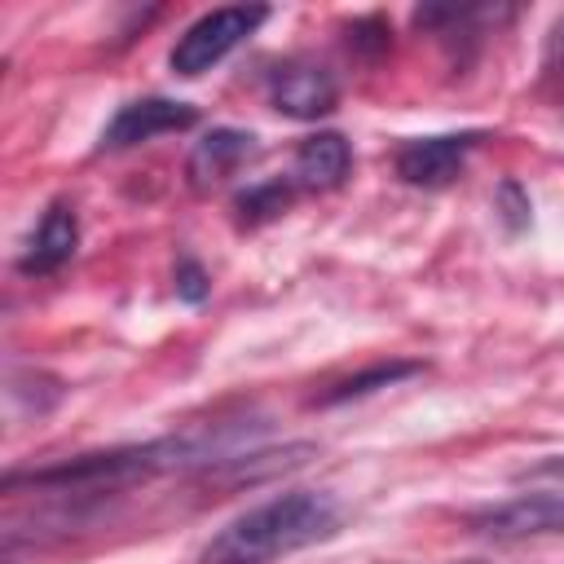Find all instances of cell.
I'll list each match as a JSON object with an SVG mask.
<instances>
[{
  "label": "cell",
  "instance_id": "2",
  "mask_svg": "<svg viewBox=\"0 0 564 564\" xmlns=\"http://www.w3.org/2000/svg\"><path fill=\"white\" fill-rule=\"evenodd\" d=\"M264 18H269L264 4H225V9H212V13L194 18L181 31V40L172 44V53H167L172 75L198 79L203 70H212L216 62H225L247 35H256L264 26Z\"/></svg>",
  "mask_w": 564,
  "mask_h": 564
},
{
  "label": "cell",
  "instance_id": "15",
  "mask_svg": "<svg viewBox=\"0 0 564 564\" xmlns=\"http://www.w3.org/2000/svg\"><path fill=\"white\" fill-rule=\"evenodd\" d=\"M551 44H555V53H560V57H564V18H560V22H555V31H551Z\"/></svg>",
  "mask_w": 564,
  "mask_h": 564
},
{
  "label": "cell",
  "instance_id": "7",
  "mask_svg": "<svg viewBox=\"0 0 564 564\" xmlns=\"http://www.w3.org/2000/svg\"><path fill=\"white\" fill-rule=\"evenodd\" d=\"M260 154V141L256 132H242V128H212L203 141H194L189 150V163H185V176L198 194L225 185L229 176H238L251 159Z\"/></svg>",
  "mask_w": 564,
  "mask_h": 564
},
{
  "label": "cell",
  "instance_id": "4",
  "mask_svg": "<svg viewBox=\"0 0 564 564\" xmlns=\"http://www.w3.org/2000/svg\"><path fill=\"white\" fill-rule=\"evenodd\" d=\"M264 93H269V106L286 119H322L339 101V79L313 57H282L264 75Z\"/></svg>",
  "mask_w": 564,
  "mask_h": 564
},
{
  "label": "cell",
  "instance_id": "11",
  "mask_svg": "<svg viewBox=\"0 0 564 564\" xmlns=\"http://www.w3.org/2000/svg\"><path fill=\"white\" fill-rule=\"evenodd\" d=\"M295 198V181L291 176H269V181H256L247 185L242 194H234V212H238V225H264L273 216H282Z\"/></svg>",
  "mask_w": 564,
  "mask_h": 564
},
{
  "label": "cell",
  "instance_id": "12",
  "mask_svg": "<svg viewBox=\"0 0 564 564\" xmlns=\"http://www.w3.org/2000/svg\"><path fill=\"white\" fill-rule=\"evenodd\" d=\"M348 44L352 48H361V53H370V57H379L388 44H392V31H388V22L383 18H357L352 26H348Z\"/></svg>",
  "mask_w": 564,
  "mask_h": 564
},
{
  "label": "cell",
  "instance_id": "10",
  "mask_svg": "<svg viewBox=\"0 0 564 564\" xmlns=\"http://www.w3.org/2000/svg\"><path fill=\"white\" fill-rule=\"evenodd\" d=\"M419 370H423V361H375L370 370L348 375V379L330 383L326 392H317V397H313V405H339V401H352V397H366V392L392 388V383H401V379H410V375H419Z\"/></svg>",
  "mask_w": 564,
  "mask_h": 564
},
{
  "label": "cell",
  "instance_id": "8",
  "mask_svg": "<svg viewBox=\"0 0 564 564\" xmlns=\"http://www.w3.org/2000/svg\"><path fill=\"white\" fill-rule=\"evenodd\" d=\"M79 251V220L70 212V203H48L35 234L26 238L22 256H18V273L26 278H48L62 264H70V256Z\"/></svg>",
  "mask_w": 564,
  "mask_h": 564
},
{
  "label": "cell",
  "instance_id": "3",
  "mask_svg": "<svg viewBox=\"0 0 564 564\" xmlns=\"http://www.w3.org/2000/svg\"><path fill=\"white\" fill-rule=\"evenodd\" d=\"M467 529L494 542H524V538H555L564 533V485L516 494L498 507L471 511Z\"/></svg>",
  "mask_w": 564,
  "mask_h": 564
},
{
  "label": "cell",
  "instance_id": "6",
  "mask_svg": "<svg viewBox=\"0 0 564 564\" xmlns=\"http://www.w3.org/2000/svg\"><path fill=\"white\" fill-rule=\"evenodd\" d=\"M485 132H436V137H414V141H405L401 150H397V176L405 181V185H414V189H441V185H449L458 172H463V163H467V154L476 150V141H480Z\"/></svg>",
  "mask_w": 564,
  "mask_h": 564
},
{
  "label": "cell",
  "instance_id": "1",
  "mask_svg": "<svg viewBox=\"0 0 564 564\" xmlns=\"http://www.w3.org/2000/svg\"><path fill=\"white\" fill-rule=\"evenodd\" d=\"M344 524V511L322 489H291L260 507H247L234 516L207 546L203 564H273L282 555H295L304 546H317L335 538Z\"/></svg>",
  "mask_w": 564,
  "mask_h": 564
},
{
  "label": "cell",
  "instance_id": "5",
  "mask_svg": "<svg viewBox=\"0 0 564 564\" xmlns=\"http://www.w3.org/2000/svg\"><path fill=\"white\" fill-rule=\"evenodd\" d=\"M198 123V110L189 101H172V97H137V101H123L115 110V119L101 128L97 137V150L101 154H115V150H132L141 141H154L163 132H185Z\"/></svg>",
  "mask_w": 564,
  "mask_h": 564
},
{
  "label": "cell",
  "instance_id": "9",
  "mask_svg": "<svg viewBox=\"0 0 564 564\" xmlns=\"http://www.w3.org/2000/svg\"><path fill=\"white\" fill-rule=\"evenodd\" d=\"M348 167H352L348 141L339 132H313V137H304L295 145V163H291L286 176L295 181V189H317L322 194V189L344 185Z\"/></svg>",
  "mask_w": 564,
  "mask_h": 564
},
{
  "label": "cell",
  "instance_id": "13",
  "mask_svg": "<svg viewBox=\"0 0 564 564\" xmlns=\"http://www.w3.org/2000/svg\"><path fill=\"white\" fill-rule=\"evenodd\" d=\"M207 291H212L207 269H203L194 256H181V260H176V295H181L185 304H203Z\"/></svg>",
  "mask_w": 564,
  "mask_h": 564
},
{
  "label": "cell",
  "instance_id": "14",
  "mask_svg": "<svg viewBox=\"0 0 564 564\" xmlns=\"http://www.w3.org/2000/svg\"><path fill=\"white\" fill-rule=\"evenodd\" d=\"M498 198L507 203V220H511V225H524V212H529V198H520V185H516V181H507V185L498 189Z\"/></svg>",
  "mask_w": 564,
  "mask_h": 564
}]
</instances>
